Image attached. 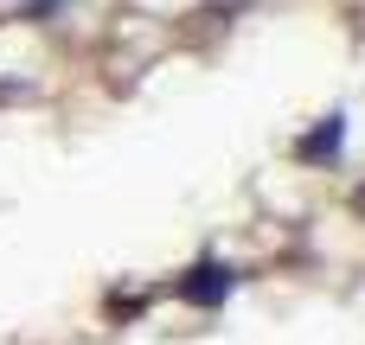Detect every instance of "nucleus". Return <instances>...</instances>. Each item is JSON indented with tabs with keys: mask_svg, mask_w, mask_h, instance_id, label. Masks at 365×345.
<instances>
[{
	"mask_svg": "<svg viewBox=\"0 0 365 345\" xmlns=\"http://www.w3.org/2000/svg\"><path fill=\"white\" fill-rule=\"evenodd\" d=\"M51 6H58V0H26V13H51Z\"/></svg>",
	"mask_w": 365,
	"mask_h": 345,
	"instance_id": "obj_3",
	"label": "nucleus"
},
{
	"mask_svg": "<svg viewBox=\"0 0 365 345\" xmlns=\"http://www.w3.org/2000/svg\"><path fill=\"white\" fill-rule=\"evenodd\" d=\"M340 147H346V115H327L314 134H302V147H295V154H302L308 166H321V160H334Z\"/></svg>",
	"mask_w": 365,
	"mask_h": 345,
	"instance_id": "obj_2",
	"label": "nucleus"
},
{
	"mask_svg": "<svg viewBox=\"0 0 365 345\" xmlns=\"http://www.w3.org/2000/svg\"><path fill=\"white\" fill-rule=\"evenodd\" d=\"M353 211H359V218H365V186H359V192H353Z\"/></svg>",
	"mask_w": 365,
	"mask_h": 345,
	"instance_id": "obj_4",
	"label": "nucleus"
},
{
	"mask_svg": "<svg viewBox=\"0 0 365 345\" xmlns=\"http://www.w3.org/2000/svg\"><path fill=\"white\" fill-rule=\"evenodd\" d=\"M237 294V269L231 262H199L186 282H180V301H192V307H218V301H231Z\"/></svg>",
	"mask_w": 365,
	"mask_h": 345,
	"instance_id": "obj_1",
	"label": "nucleus"
}]
</instances>
